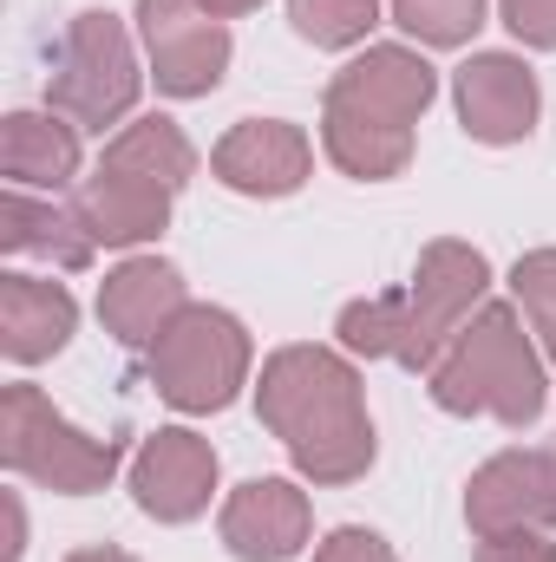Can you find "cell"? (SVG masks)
Instances as JSON below:
<instances>
[{
  "label": "cell",
  "mask_w": 556,
  "mask_h": 562,
  "mask_svg": "<svg viewBox=\"0 0 556 562\" xmlns=\"http://www.w3.org/2000/svg\"><path fill=\"white\" fill-rule=\"evenodd\" d=\"M478 562H556L551 530H504V537H478Z\"/></svg>",
  "instance_id": "27"
},
{
  "label": "cell",
  "mask_w": 556,
  "mask_h": 562,
  "mask_svg": "<svg viewBox=\"0 0 556 562\" xmlns=\"http://www.w3.org/2000/svg\"><path fill=\"white\" fill-rule=\"evenodd\" d=\"M256 413L281 438L294 477H308V484H327V491L354 484L380 458L354 353H334L314 340L276 347L263 360V380H256Z\"/></svg>",
  "instance_id": "1"
},
{
  "label": "cell",
  "mask_w": 556,
  "mask_h": 562,
  "mask_svg": "<svg viewBox=\"0 0 556 562\" xmlns=\"http://www.w3.org/2000/svg\"><path fill=\"white\" fill-rule=\"evenodd\" d=\"M216 445L197 438L190 425H157L132 451V504L151 524H197L216 497Z\"/></svg>",
  "instance_id": "8"
},
{
  "label": "cell",
  "mask_w": 556,
  "mask_h": 562,
  "mask_svg": "<svg viewBox=\"0 0 556 562\" xmlns=\"http://www.w3.org/2000/svg\"><path fill=\"white\" fill-rule=\"evenodd\" d=\"M334 334H341V353H354V360H393L400 353V288L347 301Z\"/></svg>",
  "instance_id": "23"
},
{
  "label": "cell",
  "mask_w": 556,
  "mask_h": 562,
  "mask_svg": "<svg viewBox=\"0 0 556 562\" xmlns=\"http://www.w3.org/2000/svg\"><path fill=\"white\" fill-rule=\"evenodd\" d=\"M210 177L223 190H236V196L276 203V196H294L314 177V144H308L301 125H288V119H243V125H230L216 138Z\"/></svg>",
  "instance_id": "11"
},
{
  "label": "cell",
  "mask_w": 556,
  "mask_h": 562,
  "mask_svg": "<svg viewBox=\"0 0 556 562\" xmlns=\"http://www.w3.org/2000/svg\"><path fill=\"white\" fill-rule=\"evenodd\" d=\"M0 249L7 256H40L53 269H86L99 256V243L86 236L79 210H59L53 196H26V190H7L0 196Z\"/></svg>",
  "instance_id": "19"
},
{
  "label": "cell",
  "mask_w": 556,
  "mask_h": 562,
  "mask_svg": "<svg viewBox=\"0 0 556 562\" xmlns=\"http://www.w3.org/2000/svg\"><path fill=\"white\" fill-rule=\"evenodd\" d=\"M66 562H138L132 550H119V543H86V550H73Z\"/></svg>",
  "instance_id": "29"
},
{
  "label": "cell",
  "mask_w": 556,
  "mask_h": 562,
  "mask_svg": "<svg viewBox=\"0 0 556 562\" xmlns=\"http://www.w3.org/2000/svg\"><path fill=\"white\" fill-rule=\"evenodd\" d=\"M551 464H556V445H551Z\"/></svg>",
  "instance_id": "31"
},
{
  "label": "cell",
  "mask_w": 556,
  "mask_h": 562,
  "mask_svg": "<svg viewBox=\"0 0 556 562\" xmlns=\"http://www.w3.org/2000/svg\"><path fill=\"white\" fill-rule=\"evenodd\" d=\"M203 7H210V13H216V20H236V13H256V7H263V0H203Z\"/></svg>",
  "instance_id": "30"
},
{
  "label": "cell",
  "mask_w": 556,
  "mask_h": 562,
  "mask_svg": "<svg viewBox=\"0 0 556 562\" xmlns=\"http://www.w3.org/2000/svg\"><path fill=\"white\" fill-rule=\"evenodd\" d=\"M7 530H13V543H7V562L26 557V517H20V497H7Z\"/></svg>",
  "instance_id": "28"
},
{
  "label": "cell",
  "mask_w": 556,
  "mask_h": 562,
  "mask_svg": "<svg viewBox=\"0 0 556 562\" xmlns=\"http://www.w3.org/2000/svg\"><path fill=\"white\" fill-rule=\"evenodd\" d=\"M511 301H518V314L531 321L544 360H556V249L518 256V269H511Z\"/></svg>",
  "instance_id": "24"
},
{
  "label": "cell",
  "mask_w": 556,
  "mask_h": 562,
  "mask_svg": "<svg viewBox=\"0 0 556 562\" xmlns=\"http://www.w3.org/2000/svg\"><path fill=\"white\" fill-rule=\"evenodd\" d=\"M498 20L511 26L518 46L556 53V0H498Z\"/></svg>",
  "instance_id": "25"
},
{
  "label": "cell",
  "mask_w": 556,
  "mask_h": 562,
  "mask_svg": "<svg viewBox=\"0 0 556 562\" xmlns=\"http://www.w3.org/2000/svg\"><path fill=\"white\" fill-rule=\"evenodd\" d=\"M0 170L7 190H66L79 183V125L46 112H7L0 119Z\"/></svg>",
  "instance_id": "17"
},
{
  "label": "cell",
  "mask_w": 556,
  "mask_h": 562,
  "mask_svg": "<svg viewBox=\"0 0 556 562\" xmlns=\"http://www.w3.org/2000/svg\"><path fill=\"white\" fill-rule=\"evenodd\" d=\"M79 334V301L46 276H0V353L13 367L53 360Z\"/></svg>",
  "instance_id": "16"
},
{
  "label": "cell",
  "mask_w": 556,
  "mask_h": 562,
  "mask_svg": "<svg viewBox=\"0 0 556 562\" xmlns=\"http://www.w3.org/2000/svg\"><path fill=\"white\" fill-rule=\"evenodd\" d=\"M321 150L341 177L354 183H387L413 164V132L407 125H387V119H367L354 105H327L321 99Z\"/></svg>",
  "instance_id": "18"
},
{
  "label": "cell",
  "mask_w": 556,
  "mask_h": 562,
  "mask_svg": "<svg viewBox=\"0 0 556 562\" xmlns=\"http://www.w3.org/2000/svg\"><path fill=\"white\" fill-rule=\"evenodd\" d=\"M438 99V72L419 46H367L354 53L334 79H327V105H354L367 119H387V125H407L413 132L419 119L432 112Z\"/></svg>",
  "instance_id": "13"
},
{
  "label": "cell",
  "mask_w": 556,
  "mask_h": 562,
  "mask_svg": "<svg viewBox=\"0 0 556 562\" xmlns=\"http://www.w3.org/2000/svg\"><path fill=\"white\" fill-rule=\"evenodd\" d=\"M314 562H400V557H393V543H387L380 530L341 524V530H327V537L314 543Z\"/></svg>",
  "instance_id": "26"
},
{
  "label": "cell",
  "mask_w": 556,
  "mask_h": 562,
  "mask_svg": "<svg viewBox=\"0 0 556 562\" xmlns=\"http://www.w3.org/2000/svg\"><path fill=\"white\" fill-rule=\"evenodd\" d=\"M425 386H432L438 413H452V419H498V425H511V431L537 425L544 400H551L544 347L524 334L518 301H485L452 334V347L438 353V367L425 373Z\"/></svg>",
  "instance_id": "2"
},
{
  "label": "cell",
  "mask_w": 556,
  "mask_h": 562,
  "mask_svg": "<svg viewBox=\"0 0 556 562\" xmlns=\"http://www.w3.org/2000/svg\"><path fill=\"white\" fill-rule=\"evenodd\" d=\"M151 393L170 406V413H223L243 386H249V367H256V340L249 327L230 314V307H210V301H190L151 347Z\"/></svg>",
  "instance_id": "3"
},
{
  "label": "cell",
  "mask_w": 556,
  "mask_h": 562,
  "mask_svg": "<svg viewBox=\"0 0 556 562\" xmlns=\"http://www.w3.org/2000/svg\"><path fill=\"white\" fill-rule=\"evenodd\" d=\"M138 92H144V66L125 20L105 13V7L73 13L66 33H59L53 72H46V105L59 119H73L79 132H105V125L132 119Z\"/></svg>",
  "instance_id": "5"
},
{
  "label": "cell",
  "mask_w": 556,
  "mask_h": 562,
  "mask_svg": "<svg viewBox=\"0 0 556 562\" xmlns=\"http://www.w3.org/2000/svg\"><path fill=\"white\" fill-rule=\"evenodd\" d=\"M491 0H393V26L419 46H471V33L485 26Z\"/></svg>",
  "instance_id": "22"
},
{
  "label": "cell",
  "mask_w": 556,
  "mask_h": 562,
  "mask_svg": "<svg viewBox=\"0 0 556 562\" xmlns=\"http://www.w3.org/2000/svg\"><path fill=\"white\" fill-rule=\"evenodd\" d=\"M184 307H190L184 269L164 262V256H132L99 281V321L119 347H151Z\"/></svg>",
  "instance_id": "14"
},
{
  "label": "cell",
  "mask_w": 556,
  "mask_h": 562,
  "mask_svg": "<svg viewBox=\"0 0 556 562\" xmlns=\"http://www.w3.org/2000/svg\"><path fill=\"white\" fill-rule=\"evenodd\" d=\"M452 105H458L465 138L524 144L537 132L544 86H537L531 59H518V53H471V59L452 72Z\"/></svg>",
  "instance_id": "9"
},
{
  "label": "cell",
  "mask_w": 556,
  "mask_h": 562,
  "mask_svg": "<svg viewBox=\"0 0 556 562\" xmlns=\"http://www.w3.org/2000/svg\"><path fill=\"white\" fill-rule=\"evenodd\" d=\"M99 164H119V170H132L144 183H157V190H184L190 177H197V144L184 138V125L177 119H164V112H151V119H132L119 138L105 144V157Z\"/></svg>",
  "instance_id": "20"
},
{
  "label": "cell",
  "mask_w": 556,
  "mask_h": 562,
  "mask_svg": "<svg viewBox=\"0 0 556 562\" xmlns=\"http://www.w3.org/2000/svg\"><path fill=\"white\" fill-rule=\"evenodd\" d=\"M216 537L236 562H294L314 537V504L294 477H249L223 497Z\"/></svg>",
  "instance_id": "10"
},
{
  "label": "cell",
  "mask_w": 556,
  "mask_h": 562,
  "mask_svg": "<svg viewBox=\"0 0 556 562\" xmlns=\"http://www.w3.org/2000/svg\"><path fill=\"white\" fill-rule=\"evenodd\" d=\"M0 464L40 491H53V497H92L119 477L125 445L79 431L40 386L20 380L0 393Z\"/></svg>",
  "instance_id": "4"
},
{
  "label": "cell",
  "mask_w": 556,
  "mask_h": 562,
  "mask_svg": "<svg viewBox=\"0 0 556 562\" xmlns=\"http://www.w3.org/2000/svg\"><path fill=\"white\" fill-rule=\"evenodd\" d=\"M491 301V262L485 249L458 243V236H438L419 249L413 281L400 288V367L407 373H432L438 353L452 347V334Z\"/></svg>",
  "instance_id": "6"
},
{
  "label": "cell",
  "mask_w": 556,
  "mask_h": 562,
  "mask_svg": "<svg viewBox=\"0 0 556 562\" xmlns=\"http://www.w3.org/2000/svg\"><path fill=\"white\" fill-rule=\"evenodd\" d=\"M138 40L164 99H210L230 72V26L203 0H138Z\"/></svg>",
  "instance_id": "7"
},
{
  "label": "cell",
  "mask_w": 556,
  "mask_h": 562,
  "mask_svg": "<svg viewBox=\"0 0 556 562\" xmlns=\"http://www.w3.org/2000/svg\"><path fill=\"white\" fill-rule=\"evenodd\" d=\"M465 524L471 537L504 530H551L556 524V464L551 451H498L465 484Z\"/></svg>",
  "instance_id": "12"
},
{
  "label": "cell",
  "mask_w": 556,
  "mask_h": 562,
  "mask_svg": "<svg viewBox=\"0 0 556 562\" xmlns=\"http://www.w3.org/2000/svg\"><path fill=\"white\" fill-rule=\"evenodd\" d=\"M288 26L321 53H347L380 26V0H288Z\"/></svg>",
  "instance_id": "21"
},
{
  "label": "cell",
  "mask_w": 556,
  "mask_h": 562,
  "mask_svg": "<svg viewBox=\"0 0 556 562\" xmlns=\"http://www.w3.org/2000/svg\"><path fill=\"white\" fill-rule=\"evenodd\" d=\"M170 203H177L170 190L144 183L132 170H119V164H99L92 177H79V196H73V210H79V223H86V236L99 249L157 243L170 229Z\"/></svg>",
  "instance_id": "15"
}]
</instances>
